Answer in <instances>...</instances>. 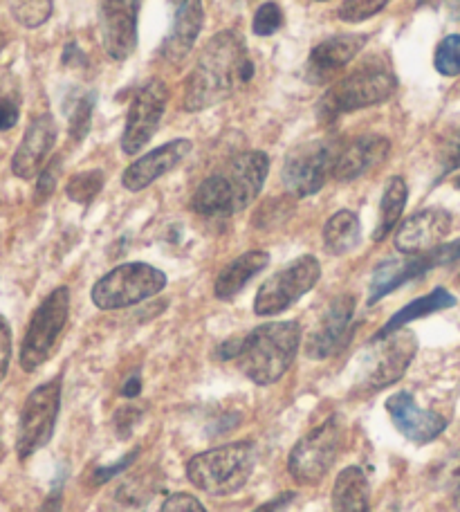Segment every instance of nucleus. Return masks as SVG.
<instances>
[{
    "label": "nucleus",
    "instance_id": "nucleus-13",
    "mask_svg": "<svg viewBox=\"0 0 460 512\" xmlns=\"http://www.w3.org/2000/svg\"><path fill=\"white\" fill-rule=\"evenodd\" d=\"M375 349L366 355L362 382L368 389H384L398 382L416 358L418 342L409 331H395L373 340Z\"/></svg>",
    "mask_w": 460,
    "mask_h": 512
},
{
    "label": "nucleus",
    "instance_id": "nucleus-4",
    "mask_svg": "<svg viewBox=\"0 0 460 512\" xmlns=\"http://www.w3.org/2000/svg\"><path fill=\"white\" fill-rule=\"evenodd\" d=\"M167 288V274L149 263H124L104 274L92 288V304L119 310L151 299Z\"/></svg>",
    "mask_w": 460,
    "mask_h": 512
},
{
    "label": "nucleus",
    "instance_id": "nucleus-37",
    "mask_svg": "<svg viewBox=\"0 0 460 512\" xmlns=\"http://www.w3.org/2000/svg\"><path fill=\"white\" fill-rule=\"evenodd\" d=\"M9 362H12V328L7 319L0 315V384L7 378Z\"/></svg>",
    "mask_w": 460,
    "mask_h": 512
},
{
    "label": "nucleus",
    "instance_id": "nucleus-7",
    "mask_svg": "<svg viewBox=\"0 0 460 512\" xmlns=\"http://www.w3.org/2000/svg\"><path fill=\"white\" fill-rule=\"evenodd\" d=\"M61 409V380H50L36 387L27 396L18 418L16 452L21 459H30L41 447L52 441Z\"/></svg>",
    "mask_w": 460,
    "mask_h": 512
},
{
    "label": "nucleus",
    "instance_id": "nucleus-22",
    "mask_svg": "<svg viewBox=\"0 0 460 512\" xmlns=\"http://www.w3.org/2000/svg\"><path fill=\"white\" fill-rule=\"evenodd\" d=\"M391 151V142L380 135H362L346 144L342 151L337 153L333 176L339 182H351L355 178H362L366 171L375 169L377 164L386 160Z\"/></svg>",
    "mask_w": 460,
    "mask_h": 512
},
{
    "label": "nucleus",
    "instance_id": "nucleus-33",
    "mask_svg": "<svg viewBox=\"0 0 460 512\" xmlns=\"http://www.w3.org/2000/svg\"><path fill=\"white\" fill-rule=\"evenodd\" d=\"M389 3L391 0H344L337 9V16L346 23H362L366 18L382 12Z\"/></svg>",
    "mask_w": 460,
    "mask_h": 512
},
{
    "label": "nucleus",
    "instance_id": "nucleus-27",
    "mask_svg": "<svg viewBox=\"0 0 460 512\" xmlns=\"http://www.w3.org/2000/svg\"><path fill=\"white\" fill-rule=\"evenodd\" d=\"M452 306H456V297L449 295L445 288H436L434 292H429V295L411 301L409 306H404L402 310H398V313H395L389 319V322L382 326V331L375 335V340H377V337H386V335H391L395 331H400V328H404L409 322H416V319H420V317L434 315V313H438V310H445V308H452Z\"/></svg>",
    "mask_w": 460,
    "mask_h": 512
},
{
    "label": "nucleus",
    "instance_id": "nucleus-15",
    "mask_svg": "<svg viewBox=\"0 0 460 512\" xmlns=\"http://www.w3.org/2000/svg\"><path fill=\"white\" fill-rule=\"evenodd\" d=\"M355 313V299L351 295L337 297L321 317L319 326L310 333L306 342V353L312 360H326L344 349L351 337V322Z\"/></svg>",
    "mask_w": 460,
    "mask_h": 512
},
{
    "label": "nucleus",
    "instance_id": "nucleus-34",
    "mask_svg": "<svg viewBox=\"0 0 460 512\" xmlns=\"http://www.w3.org/2000/svg\"><path fill=\"white\" fill-rule=\"evenodd\" d=\"M92 108H95V93L79 97L70 111V135L75 142H81L90 128Z\"/></svg>",
    "mask_w": 460,
    "mask_h": 512
},
{
    "label": "nucleus",
    "instance_id": "nucleus-19",
    "mask_svg": "<svg viewBox=\"0 0 460 512\" xmlns=\"http://www.w3.org/2000/svg\"><path fill=\"white\" fill-rule=\"evenodd\" d=\"M449 230H452V216L445 209H422L400 225L395 234V248L402 254H425L443 245Z\"/></svg>",
    "mask_w": 460,
    "mask_h": 512
},
{
    "label": "nucleus",
    "instance_id": "nucleus-42",
    "mask_svg": "<svg viewBox=\"0 0 460 512\" xmlns=\"http://www.w3.org/2000/svg\"><path fill=\"white\" fill-rule=\"evenodd\" d=\"M137 420H140V409H133V407H124L117 411L115 416V429L119 436H128L131 434V429L135 427Z\"/></svg>",
    "mask_w": 460,
    "mask_h": 512
},
{
    "label": "nucleus",
    "instance_id": "nucleus-30",
    "mask_svg": "<svg viewBox=\"0 0 460 512\" xmlns=\"http://www.w3.org/2000/svg\"><path fill=\"white\" fill-rule=\"evenodd\" d=\"M101 187H104V171L92 169V171H84V173H77V176H72L66 187V194L72 203L90 205L92 200L99 196Z\"/></svg>",
    "mask_w": 460,
    "mask_h": 512
},
{
    "label": "nucleus",
    "instance_id": "nucleus-16",
    "mask_svg": "<svg viewBox=\"0 0 460 512\" xmlns=\"http://www.w3.org/2000/svg\"><path fill=\"white\" fill-rule=\"evenodd\" d=\"M386 411H389L395 429L416 445L431 443L447 429V420L443 416L436 411L420 409L407 391L393 393L386 400Z\"/></svg>",
    "mask_w": 460,
    "mask_h": 512
},
{
    "label": "nucleus",
    "instance_id": "nucleus-40",
    "mask_svg": "<svg viewBox=\"0 0 460 512\" xmlns=\"http://www.w3.org/2000/svg\"><path fill=\"white\" fill-rule=\"evenodd\" d=\"M140 454V450H133L131 454H126L122 461L119 463H115V465H110V468H99V470H95V474H92V483H95V486H101V483H106L108 479H113V477H117V474H122L128 465H131L133 461H135V456Z\"/></svg>",
    "mask_w": 460,
    "mask_h": 512
},
{
    "label": "nucleus",
    "instance_id": "nucleus-8",
    "mask_svg": "<svg viewBox=\"0 0 460 512\" xmlns=\"http://www.w3.org/2000/svg\"><path fill=\"white\" fill-rule=\"evenodd\" d=\"M339 447H342V423L337 418H328L292 447L288 459L292 479L301 486H315L335 465Z\"/></svg>",
    "mask_w": 460,
    "mask_h": 512
},
{
    "label": "nucleus",
    "instance_id": "nucleus-26",
    "mask_svg": "<svg viewBox=\"0 0 460 512\" xmlns=\"http://www.w3.org/2000/svg\"><path fill=\"white\" fill-rule=\"evenodd\" d=\"M158 483L149 474H128L119 486L110 492L108 508L113 512H144L155 497Z\"/></svg>",
    "mask_w": 460,
    "mask_h": 512
},
{
    "label": "nucleus",
    "instance_id": "nucleus-2",
    "mask_svg": "<svg viewBox=\"0 0 460 512\" xmlns=\"http://www.w3.org/2000/svg\"><path fill=\"white\" fill-rule=\"evenodd\" d=\"M301 326L297 322H270L243 337L238 367L252 382L268 387L279 382L297 358Z\"/></svg>",
    "mask_w": 460,
    "mask_h": 512
},
{
    "label": "nucleus",
    "instance_id": "nucleus-48",
    "mask_svg": "<svg viewBox=\"0 0 460 512\" xmlns=\"http://www.w3.org/2000/svg\"><path fill=\"white\" fill-rule=\"evenodd\" d=\"M319 3H324V0H319Z\"/></svg>",
    "mask_w": 460,
    "mask_h": 512
},
{
    "label": "nucleus",
    "instance_id": "nucleus-43",
    "mask_svg": "<svg viewBox=\"0 0 460 512\" xmlns=\"http://www.w3.org/2000/svg\"><path fill=\"white\" fill-rule=\"evenodd\" d=\"M292 499H294V492H281L279 497H274L272 501H268V504L259 506L254 512H283L285 508L290 506Z\"/></svg>",
    "mask_w": 460,
    "mask_h": 512
},
{
    "label": "nucleus",
    "instance_id": "nucleus-17",
    "mask_svg": "<svg viewBox=\"0 0 460 512\" xmlns=\"http://www.w3.org/2000/svg\"><path fill=\"white\" fill-rule=\"evenodd\" d=\"M270 171V158L263 151H247L236 155L223 171V178L232 196L234 214L250 207L261 194Z\"/></svg>",
    "mask_w": 460,
    "mask_h": 512
},
{
    "label": "nucleus",
    "instance_id": "nucleus-44",
    "mask_svg": "<svg viewBox=\"0 0 460 512\" xmlns=\"http://www.w3.org/2000/svg\"><path fill=\"white\" fill-rule=\"evenodd\" d=\"M140 391H142V380H140V376H133L131 380H128V382L124 384V389H122V393H124L126 398H135Z\"/></svg>",
    "mask_w": 460,
    "mask_h": 512
},
{
    "label": "nucleus",
    "instance_id": "nucleus-35",
    "mask_svg": "<svg viewBox=\"0 0 460 512\" xmlns=\"http://www.w3.org/2000/svg\"><path fill=\"white\" fill-rule=\"evenodd\" d=\"M283 25V12L276 3H263L254 14V23L252 30L256 36H272L274 32H279Z\"/></svg>",
    "mask_w": 460,
    "mask_h": 512
},
{
    "label": "nucleus",
    "instance_id": "nucleus-18",
    "mask_svg": "<svg viewBox=\"0 0 460 512\" xmlns=\"http://www.w3.org/2000/svg\"><path fill=\"white\" fill-rule=\"evenodd\" d=\"M57 142V122L52 115H39L27 126L21 144L12 158V171L16 178L32 180L39 176Z\"/></svg>",
    "mask_w": 460,
    "mask_h": 512
},
{
    "label": "nucleus",
    "instance_id": "nucleus-32",
    "mask_svg": "<svg viewBox=\"0 0 460 512\" xmlns=\"http://www.w3.org/2000/svg\"><path fill=\"white\" fill-rule=\"evenodd\" d=\"M434 66L443 77L460 75V34L447 36V39L438 43Z\"/></svg>",
    "mask_w": 460,
    "mask_h": 512
},
{
    "label": "nucleus",
    "instance_id": "nucleus-21",
    "mask_svg": "<svg viewBox=\"0 0 460 512\" xmlns=\"http://www.w3.org/2000/svg\"><path fill=\"white\" fill-rule=\"evenodd\" d=\"M171 5V30L164 39L162 57L171 63H180L189 57L193 45H196L205 12H202V0H171Z\"/></svg>",
    "mask_w": 460,
    "mask_h": 512
},
{
    "label": "nucleus",
    "instance_id": "nucleus-10",
    "mask_svg": "<svg viewBox=\"0 0 460 512\" xmlns=\"http://www.w3.org/2000/svg\"><path fill=\"white\" fill-rule=\"evenodd\" d=\"M337 149L330 142L312 140L294 149L283 164V185L292 196L306 198L317 194L333 176Z\"/></svg>",
    "mask_w": 460,
    "mask_h": 512
},
{
    "label": "nucleus",
    "instance_id": "nucleus-23",
    "mask_svg": "<svg viewBox=\"0 0 460 512\" xmlns=\"http://www.w3.org/2000/svg\"><path fill=\"white\" fill-rule=\"evenodd\" d=\"M366 45L364 34H344V36H330V39L321 41L310 54L308 61V79L310 81H326L335 75L337 70L348 66L357 54L362 52Z\"/></svg>",
    "mask_w": 460,
    "mask_h": 512
},
{
    "label": "nucleus",
    "instance_id": "nucleus-5",
    "mask_svg": "<svg viewBox=\"0 0 460 512\" xmlns=\"http://www.w3.org/2000/svg\"><path fill=\"white\" fill-rule=\"evenodd\" d=\"M70 317V290L59 286L34 310L21 344V369L32 373L52 358L57 342Z\"/></svg>",
    "mask_w": 460,
    "mask_h": 512
},
{
    "label": "nucleus",
    "instance_id": "nucleus-12",
    "mask_svg": "<svg viewBox=\"0 0 460 512\" xmlns=\"http://www.w3.org/2000/svg\"><path fill=\"white\" fill-rule=\"evenodd\" d=\"M169 104V88L162 79H151L137 90L131 108H128L126 128L122 135V149L126 155L140 153L158 133L160 122Z\"/></svg>",
    "mask_w": 460,
    "mask_h": 512
},
{
    "label": "nucleus",
    "instance_id": "nucleus-29",
    "mask_svg": "<svg viewBox=\"0 0 460 512\" xmlns=\"http://www.w3.org/2000/svg\"><path fill=\"white\" fill-rule=\"evenodd\" d=\"M407 194H409L407 182H404L400 176L389 180L380 203V223H377L373 232V241L380 243L393 232V227L398 225L400 216L404 212V205H407Z\"/></svg>",
    "mask_w": 460,
    "mask_h": 512
},
{
    "label": "nucleus",
    "instance_id": "nucleus-3",
    "mask_svg": "<svg viewBox=\"0 0 460 512\" xmlns=\"http://www.w3.org/2000/svg\"><path fill=\"white\" fill-rule=\"evenodd\" d=\"M256 450L250 441H238L196 454L187 463L191 486L211 497H229L250 481Z\"/></svg>",
    "mask_w": 460,
    "mask_h": 512
},
{
    "label": "nucleus",
    "instance_id": "nucleus-9",
    "mask_svg": "<svg viewBox=\"0 0 460 512\" xmlns=\"http://www.w3.org/2000/svg\"><path fill=\"white\" fill-rule=\"evenodd\" d=\"M321 279V265L315 256H301L288 268L279 270L256 292L254 313L261 317L279 315L308 295Z\"/></svg>",
    "mask_w": 460,
    "mask_h": 512
},
{
    "label": "nucleus",
    "instance_id": "nucleus-39",
    "mask_svg": "<svg viewBox=\"0 0 460 512\" xmlns=\"http://www.w3.org/2000/svg\"><path fill=\"white\" fill-rule=\"evenodd\" d=\"M162 512H207L200 501L189 495V492H178V495L167 497L162 504Z\"/></svg>",
    "mask_w": 460,
    "mask_h": 512
},
{
    "label": "nucleus",
    "instance_id": "nucleus-46",
    "mask_svg": "<svg viewBox=\"0 0 460 512\" xmlns=\"http://www.w3.org/2000/svg\"><path fill=\"white\" fill-rule=\"evenodd\" d=\"M456 187H458V189H460V176H458V178H456Z\"/></svg>",
    "mask_w": 460,
    "mask_h": 512
},
{
    "label": "nucleus",
    "instance_id": "nucleus-41",
    "mask_svg": "<svg viewBox=\"0 0 460 512\" xmlns=\"http://www.w3.org/2000/svg\"><path fill=\"white\" fill-rule=\"evenodd\" d=\"M18 106L12 97H0V133L14 128L18 122Z\"/></svg>",
    "mask_w": 460,
    "mask_h": 512
},
{
    "label": "nucleus",
    "instance_id": "nucleus-25",
    "mask_svg": "<svg viewBox=\"0 0 460 512\" xmlns=\"http://www.w3.org/2000/svg\"><path fill=\"white\" fill-rule=\"evenodd\" d=\"M368 481L360 468H346L339 472L333 488V510L335 512H371L368 504Z\"/></svg>",
    "mask_w": 460,
    "mask_h": 512
},
{
    "label": "nucleus",
    "instance_id": "nucleus-14",
    "mask_svg": "<svg viewBox=\"0 0 460 512\" xmlns=\"http://www.w3.org/2000/svg\"><path fill=\"white\" fill-rule=\"evenodd\" d=\"M142 0H99V34L110 59L124 61L137 48Z\"/></svg>",
    "mask_w": 460,
    "mask_h": 512
},
{
    "label": "nucleus",
    "instance_id": "nucleus-1",
    "mask_svg": "<svg viewBox=\"0 0 460 512\" xmlns=\"http://www.w3.org/2000/svg\"><path fill=\"white\" fill-rule=\"evenodd\" d=\"M254 77V61L241 36L225 30L200 52L196 68L184 84V111L196 113L232 97Z\"/></svg>",
    "mask_w": 460,
    "mask_h": 512
},
{
    "label": "nucleus",
    "instance_id": "nucleus-38",
    "mask_svg": "<svg viewBox=\"0 0 460 512\" xmlns=\"http://www.w3.org/2000/svg\"><path fill=\"white\" fill-rule=\"evenodd\" d=\"M440 162H443L445 171L460 169V128H456L452 135H447L443 149H440Z\"/></svg>",
    "mask_w": 460,
    "mask_h": 512
},
{
    "label": "nucleus",
    "instance_id": "nucleus-45",
    "mask_svg": "<svg viewBox=\"0 0 460 512\" xmlns=\"http://www.w3.org/2000/svg\"><path fill=\"white\" fill-rule=\"evenodd\" d=\"M456 506H458V512H460V490H458V495H456Z\"/></svg>",
    "mask_w": 460,
    "mask_h": 512
},
{
    "label": "nucleus",
    "instance_id": "nucleus-47",
    "mask_svg": "<svg viewBox=\"0 0 460 512\" xmlns=\"http://www.w3.org/2000/svg\"><path fill=\"white\" fill-rule=\"evenodd\" d=\"M3 45H5V41H3V39H0V50H3Z\"/></svg>",
    "mask_w": 460,
    "mask_h": 512
},
{
    "label": "nucleus",
    "instance_id": "nucleus-20",
    "mask_svg": "<svg viewBox=\"0 0 460 512\" xmlns=\"http://www.w3.org/2000/svg\"><path fill=\"white\" fill-rule=\"evenodd\" d=\"M191 149L193 144L189 140H173L160 146V149L142 155L140 160H135L131 167L124 171L122 185L128 191L146 189L149 185H153L155 180L167 176L169 171L176 169L178 164H182V160L187 158Z\"/></svg>",
    "mask_w": 460,
    "mask_h": 512
},
{
    "label": "nucleus",
    "instance_id": "nucleus-24",
    "mask_svg": "<svg viewBox=\"0 0 460 512\" xmlns=\"http://www.w3.org/2000/svg\"><path fill=\"white\" fill-rule=\"evenodd\" d=\"M268 263H270L268 252L254 250V252L241 254L236 261L229 263L227 268L218 274L216 286H214L216 297L223 301L236 297L238 292H241L247 283L256 277V274L268 268Z\"/></svg>",
    "mask_w": 460,
    "mask_h": 512
},
{
    "label": "nucleus",
    "instance_id": "nucleus-36",
    "mask_svg": "<svg viewBox=\"0 0 460 512\" xmlns=\"http://www.w3.org/2000/svg\"><path fill=\"white\" fill-rule=\"evenodd\" d=\"M59 176H61V158H52L39 173V180H36V194H34L36 203H45V200L54 194Z\"/></svg>",
    "mask_w": 460,
    "mask_h": 512
},
{
    "label": "nucleus",
    "instance_id": "nucleus-28",
    "mask_svg": "<svg viewBox=\"0 0 460 512\" xmlns=\"http://www.w3.org/2000/svg\"><path fill=\"white\" fill-rule=\"evenodd\" d=\"M360 218L351 209H342L328 218L324 227V245L330 254L342 256L360 245Z\"/></svg>",
    "mask_w": 460,
    "mask_h": 512
},
{
    "label": "nucleus",
    "instance_id": "nucleus-6",
    "mask_svg": "<svg viewBox=\"0 0 460 512\" xmlns=\"http://www.w3.org/2000/svg\"><path fill=\"white\" fill-rule=\"evenodd\" d=\"M395 93V77L386 68H362L328 90L319 102V117L335 120L339 115L384 104Z\"/></svg>",
    "mask_w": 460,
    "mask_h": 512
},
{
    "label": "nucleus",
    "instance_id": "nucleus-31",
    "mask_svg": "<svg viewBox=\"0 0 460 512\" xmlns=\"http://www.w3.org/2000/svg\"><path fill=\"white\" fill-rule=\"evenodd\" d=\"M12 14L23 27H41L52 16V0H9Z\"/></svg>",
    "mask_w": 460,
    "mask_h": 512
},
{
    "label": "nucleus",
    "instance_id": "nucleus-11",
    "mask_svg": "<svg viewBox=\"0 0 460 512\" xmlns=\"http://www.w3.org/2000/svg\"><path fill=\"white\" fill-rule=\"evenodd\" d=\"M460 259V241L438 245L425 254H407V259H389L377 265L371 279V292H368V304H375L391 290L400 288L402 283L418 279L422 274L449 265Z\"/></svg>",
    "mask_w": 460,
    "mask_h": 512
}]
</instances>
